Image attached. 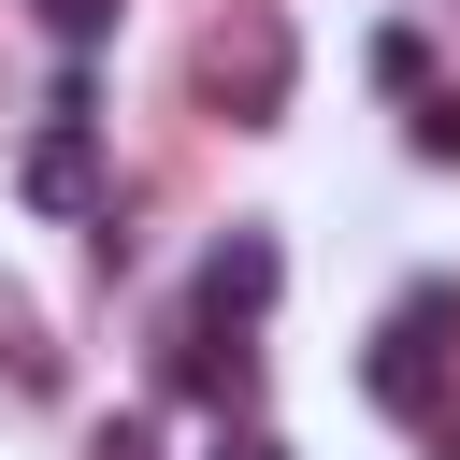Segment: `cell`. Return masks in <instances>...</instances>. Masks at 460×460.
<instances>
[{"mask_svg": "<svg viewBox=\"0 0 460 460\" xmlns=\"http://www.w3.org/2000/svg\"><path fill=\"white\" fill-rule=\"evenodd\" d=\"M29 14H43V43H72V58H86L101 29H115V0H29Z\"/></svg>", "mask_w": 460, "mask_h": 460, "instance_id": "7", "label": "cell"}, {"mask_svg": "<svg viewBox=\"0 0 460 460\" xmlns=\"http://www.w3.org/2000/svg\"><path fill=\"white\" fill-rule=\"evenodd\" d=\"M201 86H216V101H244V115H273V101H288V29H273V14H244V43H201Z\"/></svg>", "mask_w": 460, "mask_h": 460, "instance_id": "4", "label": "cell"}, {"mask_svg": "<svg viewBox=\"0 0 460 460\" xmlns=\"http://www.w3.org/2000/svg\"><path fill=\"white\" fill-rule=\"evenodd\" d=\"M374 86H388V101H431V43L388 29V43H374Z\"/></svg>", "mask_w": 460, "mask_h": 460, "instance_id": "6", "label": "cell"}, {"mask_svg": "<svg viewBox=\"0 0 460 460\" xmlns=\"http://www.w3.org/2000/svg\"><path fill=\"white\" fill-rule=\"evenodd\" d=\"M201 460H288V446H273V431H259V417H230V431H216V446H201Z\"/></svg>", "mask_w": 460, "mask_h": 460, "instance_id": "9", "label": "cell"}, {"mask_svg": "<svg viewBox=\"0 0 460 460\" xmlns=\"http://www.w3.org/2000/svg\"><path fill=\"white\" fill-rule=\"evenodd\" d=\"M158 374H172V388H187V402H216V431H230V417H244V388H259V359H244V331H230V345H216V331H201V316H187V331H172V359H158Z\"/></svg>", "mask_w": 460, "mask_h": 460, "instance_id": "5", "label": "cell"}, {"mask_svg": "<svg viewBox=\"0 0 460 460\" xmlns=\"http://www.w3.org/2000/svg\"><path fill=\"white\" fill-rule=\"evenodd\" d=\"M273 288H288L273 230H230V244L201 259V331H259V316H273Z\"/></svg>", "mask_w": 460, "mask_h": 460, "instance_id": "2", "label": "cell"}, {"mask_svg": "<svg viewBox=\"0 0 460 460\" xmlns=\"http://www.w3.org/2000/svg\"><path fill=\"white\" fill-rule=\"evenodd\" d=\"M402 144H417V158H460V101H446V86H431V101H417V115H402Z\"/></svg>", "mask_w": 460, "mask_h": 460, "instance_id": "8", "label": "cell"}, {"mask_svg": "<svg viewBox=\"0 0 460 460\" xmlns=\"http://www.w3.org/2000/svg\"><path fill=\"white\" fill-rule=\"evenodd\" d=\"M446 331H460L446 288H402V302H388V331H374V402H388V417H431V402H446Z\"/></svg>", "mask_w": 460, "mask_h": 460, "instance_id": "1", "label": "cell"}, {"mask_svg": "<svg viewBox=\"0 0 460 460\" xmlns=\"http://www.w3.org/2000/svg\"><path fill=\"white\" fill-rule=\"evenodd\" d=\"M29 201H43V216H86V230L115 216V201H101V144H86V115H43V144H29Z\"/></svg>", "mask_w": 460, "mask_h": 460, "instance_id": "3", "label": "cell"}]
</instances>
